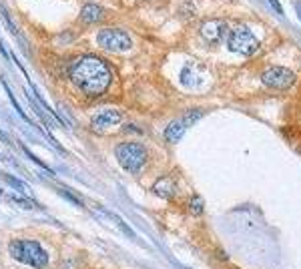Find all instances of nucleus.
I'll return each mask as SVG.
<instances>
[{
	"label": "nucleus",
	"mask_w": 301,
	"mask_h": 269,
	"mask_svg": "<svg viewBox=\"0 0 301 269\" xmlns=\"http://www.w3.org/2000/svg\"><path fill=\"white\" fill-rule=\"evenodd\" d=\"M70 80L83 93H87L91 97H97V95H102L111 87L113 70L102 59L87 55V57L78 59L70 67Z\"/></svg>",
	"instance_id": "1"
},
{
	"label": "nucleus",
	"mask_w": 301,
	"mask_h": 269,
	"mask_svg": "<svg viewBox=\"0 0 301 269\" xmlns=\"http://www.w3.org/2000/svg\"><path fill=\"white\" fill-rule=\"evenodd\" d=\"M8 253L12 259L29 265L34 269H44L48 265V253L40 247V243L36 241H10L8 245Z\"/></svg>",
	"instance_id": "2"
},
{
	"label": "nucleus",
	"mask_w": 301,
	"mask_h": 269,
	"mask_svg": "<svg viewBox=\"0 0 301 269\" xmlns=\"http://www.w3.org/2000/svg\"><path fill=\"white\" fill-rule=\"evenodd\" d=\"M115 155L121 163V167L129 173H139L147 163V151L139 143H121L115 149Z\"/></svg>",
	"instance_id": "3"
},
{
	"label": "nucleus",
	"mask_w": 301,
	"mask_h": 269,
	"mask_svg": "<svg viewBox=\"0 0 301 269\" xmlns=\"http://www.w3.org/2000/svg\"><path fill=\"white\" fill-rule=\"evenodd\" d=\"M227 46L235 55L251 57L259 48V40L255 38V34L251 33L247 26H237L233 33L229 34V38H227Z\"/></svg>",
	"instance_id": "4"
},
{
	"label": "nucleus",
	"mask_w": 301,
	"mask_h": 269,
	"mask_svg": "<svg viewBox=\"0 0 301 269\" xmlns=\"http://www.w3.org/2000/svg\"><path fill=\"white\" fill-rule=\"evenodd\" d=\"M97 40H99L100 46L104 50H108V52H127L133 46L131 36L125 31H119V29H102L97 34Z\"/></svg>",
	"instance_id": "5"
},
{
	"label": "nucleus",
	"mask_w": 301,
	"mask_h": 269,
	"mask_svg": "<svg viewBox=\"0 0 301 269\" xmlns=\"http://www.w3.org/2000/svg\"><path fill=\"white\" fill-rule=\"evenodd\" d=\"M261 78L271 89L285 91L295 83V72L287 67H269L267 70H263Z\"/></svg>",
	"instance_id": "6"
},
{
	"label": "nucleus",
	"mask_w": 301,
	"mask_h": 269,
	"mask_svg": "<svg viewBox=\"0 0 301 269\" xmlns=\"http://www.w3.org/2000/svg\"><path fill=\"white\" fill-rule=\"evenodd\" d=\"M179 80H181V85H183L185 89H189V91H193V89H195V91H201V89L207 85L209 74H207L205 67H201V65H187V67H183V70H181Z\"/></svg>",
	"instance_id": "7"
},
{
	"label": "nucleus",
	"mask_w": 301,
	"mask_h": 269,
	"mask_svg": "<svg viewBox=\"0 0 301 269\" xmlns=\"http://www.w3.org/2000/svg\"><path fill=\"white\" fill-rule=\"evenodd\" d=\"M225 33H227V24L223 20H205L201 24V38L209 44L221 42Z\"/></svg>",
	"instance_id": "8"
},
{
	"label": "nucleus",
	"mask_w": 301,
	"mask_h": 269,
	"mask_svg": "<svg viewBox=\"0 0 301 269\" xmlns=\"http://www.w3.org/2000/svg\"><path fill=\"white\" fill-rule=\"evenodd\" d=\"M121 121H123V117H121V113L119 111H113V109H106V111H100L97 113L95 117H93V129L95 131H99V133H104V131H108V129H113V127H117V125H121Z\"/></svg>",
	"instance_id": "9"
},
{
	"label": "nucleus",
	"mask_w": 301,
	"mask_h": 269,
	"mask_svg": "<svg viewBox=\"0 0 301 269\" xmlns=\"http://www.w3.org/2000/svg\"><path fill=\"white\" fill-rule=\"evenodd\" d=\"M187 129H189V125H187V121L183 117L181 119H175V121L169 123V127L165 129V139H167L169 143H177V141H181V137L185 134Z\"/></svg>",
	"instance_id": "10"
},
{
	"label": "nucleus",
	"mask_w": 301,
	"mask_h": 269,
	"mask_svg": "<svg viewBox=\"0 0 301 269\" xmlns=\"http://www.w3.org/2000/svg\"><path fill=\"white\" fill-rule=\"evenodd\" d=\"M102 14H104V10H102L100 4L89 2V4H85L83 10H80V20H83L85 24H95V22H99L100 18H102Z\"/></svg>",
	"instance_id": "11"
},
{
	"label": "nucleus",
	"mask_w": 301,
	"mask_h": 269,
	"mask_svg": "<svg viewBox=\"0 0 301 269\" xmlns=\"http://www.w3.org/2000/svg\"><path fill=\"white\" fill-rule=\"evenodd\" d=\"M175 191H177V187H175V183L169 177L157 179V183L153 185V193L159 195V197H165V199H173L175 197Z\"/></svg>",
	"instance_id": "12"
},
{
	"label": "nucleus",
	"mask_w": 301,
	"mask_h": 269,
	"mask_svg": "<svg viewBox=\"0 0 301 269\" xmlns=\"http://www.w3.org/2000/svg\"><path fill=\"white\" fill-rule=\"evenodd\" d=\"M203 207L205 205H203V199H201L199 195H195V197L189 199V211H191V215H197V217L203 215Z\"/></svg>",
	"instance_id": "13"
},
{
	"label": "nucleus",
	"mask_w": 301,
	"mask_h": 269,
	"mask_svg": "<svg viewBox=\"0 0 301 269\" xmlns=\"http://www.w3.org/2000/svg\"><path fill=\"white\" fill-rule=\"evenodd\" d=\"M2 85H4V91H6V95H8V97H10V101H12V106H14V109H16V111H18V113H20V117H22V119H24V121H26V123H31V119H29V117H26V115H24V111H22V109H20V104H18V101H16V99H14V95H12V91H10V87H8V85H6V80H4V78H2Z\"/></svg>",
	"instance_id": "14"
},
{
	"label": "nucleus",
	"mask_w": 301,
	"mask_h": 269,
	"mask_svg": "<svg viewBox=\"0 0 301 269\" xmlns=\"http://www.w3.org/2000/svg\"><path fill=\"white\" fill-rule=\"evenodd\" d=\"M8 199L12 203H16V205H20V207H26V209H31V207H34L33 201H26V197H20V195H6Z\"/></svg>",
	"instance_id": "15"
},
{
	"label": "nucleus",
	"mask_w": 301,
	"mask_h": 269,
	"mask_svg": "<svg viewBox=\"0 0 301 269\" xmlns=\"http://www.w3.org/2000/svg\"><path fill=\"white\" fill-rule=\"evenodd\" d=\"M4 179H6V181L12 185V187H16L18 191H26V187L22 185V181H18V179H14V177H10V175H4Z\"/></svg>",
	"instance_id": "16"
},
{
	"label": "nucleus",
	"mask_w": 301,
	"mask_h": 269,
	"mask_svg": "<svg viewBox=\"0 0 301 269\" xmlns=\"http://www.w3.org/2000/svg\"><path fill=\"white\" fill-rule=\"evenodd\" d=\"M269 4L279 12V14H283V8H281V4H279V0H269Z\"/></svg>",
	"instance_id": "17"
},
{
	"label": "nucleus",
	"mask_w": 301,
	"mask_h": 269,
	"mask_svg": "<svg viewBox=\"0 0 301 269\" xmlns=\"http://www.w3.org/2000/svg\"><path fill=\"white\" fill-rule=\"evenodd\" d=\"M0 141H4V143H8V137H6V134L2 133V131H0Z\"/></svg>",
	"instance_id": "18"
},
{
	"label": "nucleus",
	"mask_w": 301,
	"mask_h": 269,
	"mask_svg": "<svg viewBox=\"0 0 301 269\" xmlns=\"http://www.w3.org/2000/svg\"><path fill=\"white\" fill-rule=\"evenodd\" d=\"M0 159H4V155H2V153H0Z\"/></svg>",
	"instance_id": "19"
}]
</instances>
